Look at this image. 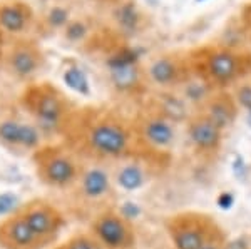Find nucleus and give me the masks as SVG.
I'll list each match as a JSON object with an SVG mask.
<instances>
[{"mask_svg": "<svg viewBox=\"0 0 251 249\" xmlns=\"http://www.w3.org/2000/svg\"><path fill=\"white\" fill-rule=\"evenodd\" d=\"M188 55L191 66L214 91H231L241 80L251 77V52L229 45H204Z\"/></svg>", "mask_w": 251, "mask_h": 249, "instance_id": "obj_3", "label": "nucleus"}, {"mask_svg": "<svg viewBox=\"0 0 251 249\" xmlns=\"http://www.w3.org/2000/svg\"><path fill=\"white\" fill-rule=\"evenodd\" d=\"M52 142L42 131L19 109L0 112V147L14 156H34L40 147Z\"/></svg>", "mask_w": 251, "mask_h": 249, "instance_id": "obj_6", "label": "nucleus"}, {"mask_svg": "<svg viewBox=\"0 0 251 249\" xmlns=\"http://www.w3.org/2000/svg\"><path fill=\"white\" fill-rule=\"evenodd\" d=\"M166 229L174 249H201L220 231V226L203 212L186 211L166 221Z\"/></svg>", "mask_w": 251, "mask_h": 249, "instance_id": "obj_9", "label": "nucleus"}, {"mask_svg": "<svg viewBox=\"0 0 251 249\" xmlns=\"http://www.w3.org/2000/svg\"><path fill=\"white\" fill-rule=\"evenodd\" d=\"M201 249H226V241H225V236H223L221 229L218 231L213 238H209L206 241L203 246H201Z\"/></svg>", "mask_w": 251, "mask_h": 249, "instance_id": "obj_25", "label": "nucleus"}, {"mask_svg": "<svg viewBox=\"0 0 251 249\" xmlns=\"http://www.w3.org/2000/svg\"><path fill=\"white\" fill-rule=\"evenodd\" d=\"M0 248L2 249H47L27 221L15 209L0 219Z\"/></svg>", "mask_w": 251, "mask_h": 249, "instance_id": "obj_16", "label": "nucleus"}, {"mask_svg": "<svg viewBox=\"0 0 251 249\" xmlns=\"http://www.w3.org/2000/svg\"><path fill=\"white\" fill-rule=\"evenodd\" d=\"M17 106L49 140H59L69 117L75 111V104L55 84L37 80L24 86Z\"/></svg>", "mask_w": 251, "mask_h": 249, "instance_id": "obj_2", "label": "nucleus"}, {"mask_svg": "<svg viewBox=\"0 0 251 249\" xmlns=\"http://www.w3.org/2000/svg\"><path fill=\"white\" fill-rule=\"evenodd\" d=\"M59 140L86 164L114 166L131 158H146L132 117L109 106L75 107Z\"/></svg>", "mask_w": 251, "mask_h": 249, "instance_id": "obj_1", "label": "nucleus"}, {"mask_svg": "<svg viewBox=\"0 0 251 249\" xmlns=\"http://www.w3.org/2000/svg\"><path fill=\"white\" fill-rule=\"evenodd\" d=\"M149 162H152V160L139 156V158H131L123 160V162L114 164L116 171H112V176H114L116 186H121L127 191L141 187L148 179Z\"/></svg>", "mask_w": 251, "mask_h": 249, "instance_id": "obj_22", "label": "nucleus"}, {"mask_svg": "<svg viewBox=\"0 0 251 249\" xmlns=\"http://www.w3.org/2000/svg\"><path fill=\"white\" fill-rule=\"evenodd\" d=\"M102 30L104 27L99 25V22L92 15L75 14L74 19L66 25V29L60 32L59 37L64 44L75 49H89Z\"/></svg>", "mask_w": 251, "mask_h": 249, "instance_id": "obj_18", "label": "nucleus"}, {"mask_svg": "<svg viewBox=\"0 0 251 249\" xmlns=\"http://www.w3.org/2000/svg\"><path fill=\"white\" fill-rule=\"evenodd\" d=\"M77 12L74 5L66 0H54L47 3L42 12L37 15L39 19V34L40 35H60L66 25L74 19Z\"/></svg>", "mask_w": 251, "mask_h": 249, "instance_id": "obj_19", "label": "nucleus"}, {"mask_svg": "<svg viewBox=\"0 0 251 249\" xmlns=\"http://www.w3.org/2000/svg\"><path fill=\"white\" fill-rule=\"evenodd\" d=\"M47 66V55L35 37L7 40L2 70L19 84L37 82Z\"/></svg>", "mask_w": 251, "mask_h": 249, "instance_id": "obj_7", "label": "nucleus"}, {"mask_svg": "<svg viewBox=\"0 0 251 249\" xmlns=\"http://www.w3.org/2000/svg\"><path fill=\"white\" fill-rule=\"evenodd\" d=\"M246 29V34H248V39H250V42H251V27H245Z\"/></svg>", "mask_w": 251, "mask_h": 249, "instance_id": "obj_29", "label": "nucleus"}, {"mask_svg": "<svg viewBox=\"0 0 251 249\" xmlns=\"http://www.w3.org/2000/svg\"><path fill=\"white\" fill-rule=\"evenodd\" d=\"M149 104L156 111H159L161 114H164L168 119H171L173 122H176L177 126L179 124L184 126L188 122V119L194 114V111L181 97L177 91H154Z\"/></svg>", "mask_w": 251, "mask_h": 249, "instance_id": "obj_21", "label": "nucleus"}, {"mask_svg": "<svg viewBox=\"0 0 251 249\" xmlns=\"http://www.w3.org/2000/svg\"><path fill=\"white\" fill-rule=\"evenodd\" d=\"M87 2L97 3V5H104V7H109V5H112V3L119 2V0H87Z\"/></svg>", "mask_w": 251, "mask_h": 249, "instance_id": "obj_28", "label": "nucleus"}, {"mask_svg": "<svg viewBox=\"0 0 251 249\" xmlns=\"http://www.w3.org/2000/svg\"><path fill=\"white\" fill-rule=\"evenodd\" d=\"M0 29L7 40L34 37L39 34V19L34 9L24 0L0 2Z\"/></svg>", "mask_w": 251, "mask_h": 249, "instance_id": "obj_14", "label": "nucleus"}, {"mask_svg": "<svg viewBox=\"0 0 251 249\" xmlns=\"http://www.w3.org/2000/svg\"><path fill=\"white\" fill-rule=\"evenodd\" d=\"M30 159L39 182L55 191L72 189L86 167V162L60 140L47 142Z\"/></svg>", "mask_w": 251, "mask_h": 249, "instance_id": "obj_4", "label": "nucleus"}, {"mask_svg": "<svg viewBox=\"0 0 251 249\" xmlns=\"http://www.w3.org/2000/svg\"><path fill=\"white\" fill-rule=\"evenodd\" d=\"M52 249H104L100 243L94 238L91 231H80L69 236L67 239L60 241L59 244H54Z\"/></svg>", "mask_w": 251, "mask_h": 249, "instance_id": "obj_23", "label": "nucleus"}, {"mask_svg": "<svg viewBox=\"0 0 251 249\" xmlns=\"http://www.w3.org/2000/svg\"><path fill=\"white\" fill-rule=\"evenodd\" d=\"M107 167L102 164H86L79 181L67 191L74 194V204L79 209H94L96 216L106 207H111L116 182L112 171Z\"/></svg>", "mask_w": 251, "mask_h": 249, "instance_id": "obj_8", "label": "nucleus"}, {"mask_svg": "<svg viewBox=\"0 0 251 249\" xmlns=\"http://www.w3.org/2000/svg\"><path fill=\"white\" fill-rule=\"evenodd\" d=\"M143 69L149 89L174 91L177 89L189 70V55L181 52H161L143 62Z\"/></svg>", "mask_w": 251, "mask_h": 249, "instance_id": "obj_12", "label": "nucleus"}, {"mask_svg": "<svg viewBox=\"0 0 251 249\" xmlns=\"http://www.w3.org/2000/svg\"><path fill=\"white\" fill-rule=\"evenodd\" d=\"M5 47H7V39L3 35L2 29H0V70L3 67V55H5Z\"/></svg>", "mask_w": 251, "mask_h": 249, "instance_id": "obj_27", "label": "nucleus"}, {"mask_svg": "<svg viewBox=\"0 0 251 249\" xmlns=\"http://www.w3.org/2000/svg\"><path fill=\"white\" fill-rule=\"evenodd\" d=\"M241 20H243V25L245 27H251V3H248V5L243 9Z\"/></svg>", "mask_w": 251, "mask_h": 249, "instance_id": "obj_26", "label": "nucleus"}, {"mask_svg": "<svg viewBox=\"0 0 251 249\" xmlns=\"http://www.w3.org/2000/svg\"><path fill=\"white\" fill-rule=\"evenodd\" d=\"M198 112H203L223 132H228L240 115V107L231 91H216Z\"/></svg>", "mask_w": 251, "mask_h": 249, "instance_id": "obj_17", "label": "nucleus"}, {"mask_svg": "<svg viewBox=\"0 0 251 249\" xmlns=\"http://www.w3.org/2000/svg\"><path fill=\"white\" fill-rule=\"evenodd\" d=\"M89 231L104 249H134L137 243L134 224L112 206L97 212L91 219Z\"/></svg>", "mask_w": 251, "mask_h": 249, "instance_id": "obj_10", "label": "nucleus"}, {"mask_svg": "<svg viewBox=\"0 0 251 249\" xmlns=\"http://www.w3.org/2000/svg\"><path fill=\"white\" fill-rule=\"evenodd\" d=\"M17 211L39 236V239L46 244V248H52L57 243L67 223L64 212L47 199H29L20 204Z\"/></svg>", "mask_w": 251, "mask_h": 249, "instance_id": "obj_11", "label": "nucleus"}, {"mask_svg": "<svg viewBox=\"0 0 251 249\" xmlns=\"http://www.w3.org/2000/svg\"><path fill=\"white\" fill-rule=\"evenodd\" d=\"M141 149L146 158L152 159L168 156L176 144L177 124L156 111L151 104H146L132 117Z\"/></svg>", "mask_w": 251, "mask_h": 249, "instance_id": "obj_5", "label": "nucleus"}, {"mask_svg": "<svg viewBox=\"0 0 251 249\" xmlns=\"http://www.w3.org/2000/svg\"><path fill=\"white\" fill-rule=\"evenodd\" d=\"M231 92L240 111H246L251 115V77L236 84L231 89Z\"/></svg>", "mask_w": 251, "mask_h": 249, "instance_id": "obj_24", "label": "nucleus"}, {"mask_svg": "<svg viewBox=\"0 0 251 249\" xmlns=\"http://www.w3.org/2000/svg\"><path fill=\"white\" fill-rule=\"evenodd\" d=\"M186 139L191 149L204 158H213L223 147L225 132L211 122L203 112H194L184 124Z\"/></svg>", "mask_w": 251, "mask_h": 249, "instance_id": "obj_15", "label": "nucleus"}, {"mask_svg": "<svg viewBox=\"0 0 251 249\" xmlns=\"http://www.w3.org/2000/svg\"><path fill=\"white\" fill-rule=\"evenodd\" d=\"M174 91L179 92V95L189 104V107L194 112L201 111V107L206 104V100L216 92L211 84L191 66V62H189V70L183 79V82Z\"/></svg>", "mask_w": 251, "mask_h": 249, "instance_id": "obj_20", "label": "nucleus"}, {"mask_svg": "<svg viewBox=\"0 0 251 249\" xmlns=\"http://www.w3.org/2000/svg\"><path fill=\"white\" fill-rule=\"evenodd\" d=\"M107 9V22L106 27L116 37L129 42L131 39L139 37L148 30L149 15L136 0H119L106 7Z\"/></svg>", "mask_w": 251, "mask_h": 249, "instance_id": "obj_13", "label": "nucleus"}]
</instances>
